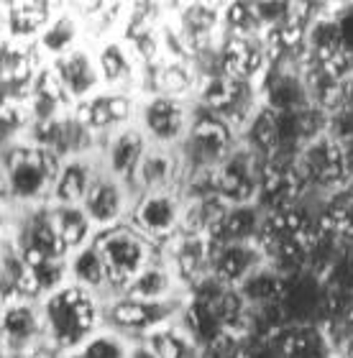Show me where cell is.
<instances>
[{
	"instance_id": "d6a6232c",
	"label": "cell",
	"mask_w": 353,
	"mask_h": 358,
	"mask_svg": "<svg viewBox=\"0 0 353 358\" xmlns=\"http://www.w3.org/2000/svg\"><path fill=\"white\" fill-rule=\"evenodd\" d=\"M46 59L36 44L6 38L0 44V83H34Z\"/></svg>"
},
{
	"instance_id": "30bf717a",
	"label": "cell",
	"mask_w": 353,
	"mask_h": 358,
	"mask_svg": "<svg viewBox=\"0 0 353 358\" xmlns=\"http://www.w3.org/2000/svg\"><path fill=\"white\" fill-rule=\"evenodd\" d=\"M182 189H164V192H136L128 225L136 228L143 238L154 246H161L182 231Z\"/></svg>"
},
{
	"instance_id": "bcb514c9",
	"label": "cell",
	"mask_w": 353,
	"mask_h": 358,
	"mask_svg": "<svg viewBox=\"0 0 353 358\" xmlns=\"http://www.w3.org/2000/svg\"><path fill=\"white\" fill-rule=\"evenodd\" d=\"M54 353L49 348H36V351H15L8 358H52Z\"/></svg>"
},
{
	"instance_id": "52a82bcc",
	"label": "cell",
	"mask_w": 353,
	"mask_h": 358,
	"mask_svg": "<svg viewBox=\"0 0 353 358\" xmlns=\"http://www.w3.org/2000/svg\"><path fill=\"white\" fill-rule=\"evenodd\" d=\"M8 238L21 254L26 266H38L49 262H67V251L62 246L57 225L52 217V205L13 210Z\"/></svg>"
},
{
	"instance_id": "f1b7e54d",
	"label": "cell",
	"mask_w": 353,
	"mask_h": 358,
	"mask_svg": "<svg viewBox=\"0 0 353 358\" xmlns=\"http://www.w3.org/2000/svg\"><path fill=\"white\" fill-rule=\"evenodd\" d=\"M72 108L75 105L69 103L67 92H64L62 83L54 75L52 64L46 62L44 67L38 69V75L34 77L29 100H26V113H29L31 118V126L34 123H46V120L57 118V115L72 110Z\"/></svg>"
},
{
	"instance_id": "7dc6e473",
	"label": "cell",
	"mask_w": 353,
	"mask_h": 358,
	"mask_svg": "<svg viewBox=\"0 0 353 358\" xmlns=\"http://www.w3.org/2000/svg\"><path fill=\"white\" fill-rule=\"evenodd\" d=\"M0 202L8 205V185H6V174H3V166H0Z\"/></svg>"
},
{
	"instance_id": "4dcf8cb0",
	"label": "cell",
	"mask_w": 353,
	"mask_h": 358,
	"mask_svg": "<svg viewBox=\"0 0 353 358\" xmlns=\"http://www.w3.org/2000/svg\"><path fill=\"white\" fill-rule=\"evenodd\" d=\"M185 205H182V231L195 233V236H208L218 228L220 217L228 210V205L218 197L215 189H203V192H182Z\"/></svg>"
},
{
	"instance_id": "f35d334b",
	"label": "cell",
	"mask_w": 353,
	"mask_h": 358,
	"mask_svg": "<svg viewBox=\"0 0 353 358\" xmlns=\"http://www.w3.org/2000/svg\"><path fill=\"white\" fill-rule=\"evenodd\" d=\"M287 287V276H282L277 268H271L269 264H264L248 276L246 282L240 284L238 292L240 297L246 299L248 307H269L282 302Z\"/></svg>"
},
{
	"instance_id": "9a60e30c",
	"label": "cell",
	"mask_w": 353,
	"mask_h": 358,
	"mask_svg": "<svg viewBox=\"0 0 353 358\" xmlns=\"http://www.w3.org/2000/svg\"><path fill=\"white\" fill-rule=\"evenodd\" d=\"M138 97L128 92H113V90H100L92 97L75 105L77 118L98 136L100 141L106 136L115 134L118 128L131 126L136 120Z\"/></svg>"
},
{
	"instance_id": "5b68a950",
	"label": "cell",
	"mask_w": 353,
	"mask_h": 358,
	"mask_svg": "<svg viewBox=\"0 0 353 358\" xmlns=\"http://www.w3.org/2000/svg\"><path fill=\"white\" fill-rule=\"evenodd\" d=\"M92 246L98 248V254L103 256V264H106L110 297L123 294V289L138 276V271L159 256V246H154L149 238H143L141 233L128 223L98 231L92 238Z\"/></svg>"
},
{
	"instance_id": "8fae6325",
	"label": "cell",
	"mask_w": 353,
	"mask_h": 358,
	"mask_svg": "<svg viewBox=\"0 0 353 358\" xmlns=\"http://www.w3.org/2000/svg\"><path fill=\"white\" fill-rule=\"evenodd\" d=\"M29 141L38 143L59 162L75 157H92L100 151V138L77 118L75 108L46 123H34L29 131Z\"/></svg>"
},
{
	"instance_id": "603a6c76",
	"label": "cell",
	"mask_w": 353,
	"mask_h": 358,
	"mask_svg": "<svg viewBox=\"0 0 353 358\" xmlns=\"http://www.w3.org/2000/svg\"><path fill=\"white\" fill-rule=\"evenodd\" d=\"M185 166L180 151L172 146H149L134 179V192H164L182 189Z\"/></svg>"
},
{
	"instance_id": "7bdbcfd3",
	"label": "cell",
	"mask_w": 353,
	"mask_h": 358,
	"mask_svg": "<svg viewBox=\"0 0 353 358\" xmlns=\"http://www.w3.org/2000/svg\"><path fill=\"white\" fill-rule=\"evenodd\" d=\"M29 131H31V118L29 113H26V105L0 110V154H6L8 149H13L21 141H26Z\"/></svg>"
},
{
	"instance_id": "7a4b0ae2",
	"label": "cell",
	"mask_w": 353,
	"mask_h": 358,
	"mask_svg": "<svg viewBox=\"0 0 353 358\" xmlns=\"http://www.w3.org/2000/svg\"><path fill=\"white\" fill-rule=\"evenodd\" d=\"M59 164L62 162L54 154L29 138L0 154V166L8 185V205L13 210L49 205Z\"/></svg>"
},
{
	"instance_id": "74e56055",
	"label": "cell",
	"mask_w": 353,
	"mask_h": 358,
	"mask_svg": "<svg viewBox=\"0 0 353 358\" xmlns=\"http://www.w3.org/2000/svg\"><path fill=\"white\" fill-rule=\"evenodd\" d=\"M323 231L340 241H353V182L320 197Z\"/></svg>"
},
{
	"instance_id": "6da1fadb",
	"label": "cell",
	"mask_w": 353,
	"mask_h": 358,
	"mask_svg": "<svg viewBox=\"0 0 353 358\" xmlns=\"http://www.w3.org/2000/svg\"><path fill=\"white\" fill-rule=\"evenodd\" d=\"M106 299L64 282L41 299L46 328V348L52 353H75L95 330L103 328Z\"/></svg>"
},
{
	"instance_id": "8d00e7d4",
	"label": "cell",
	"mask_w": 353,
	"mask_h": 358,
	"mask_svg": "<svg viewBox=\"0 0 353 358\" xmlns=\"http://www.w3.org/2000/svg\"><path fill=\"white\" fill-rule=\"evenodd\" d=\"M143 343L159 358H203V345L197 343L195 336L180 320L157 328L143 338Z\"/></svg>"
},
{
	"instance_id": "681fc988",
	"label": "cell",
	"mask_w": 353,
	"mask_h": 358,
	"mask_svg": "<svg viewBox=\"0 0 353 358\" xmlns=\"http://www.w3.org/2000/svg\"><path fill=\"white\" fill-rule=\"evenodd\" d=\"M52 358H77L75 353H54Z\"/></svg>"
},
{
	"instance_id": "7402d4cb",
	"label": "cell",
	"mask_w": 353,
	"mask_h": 358,
	"mask_svg": "<svg viewBox=\"0 0 353 358\" xmlns=\"http://www.w3.org/2000/svg\"><path fill=\"white\" fill-rule=\"evenodd\" d=\"M325 302V282L310 268L300 271L287 279L284 294H282V313H284L287 325L297 322H320Z\"/></svg>"
},
{
	"instance_id": "ee69618b",
	"label": "cell",
	"mask_w": 353,
	"mask_h": 358,
	"mask_svg": "<svg viewBox=\"0 0 353 358\" xmlns=\"http://www.w3.org/2000/svg\"><path fill=\"white\" fill-rule=\"evenodd\" d=\"M10 220H13V208L0 202V238H6L10 231Z\"/></svg>"
},
{
	"instance_id": "ac0fdd59",
	"label": "cell",
	"mask_w": 353,
	"mask_h": 358,
	"mask_svg": "<svg viewBox=\"0 0 353 358\" xmlns=\"http://www.w3.org/2000/svg\"><path fill=\"white\" fill-rule=\"evenodd\" d=\"M134 197V187H128L126 182H120L110 174L100 172V177L95 179V185L90 187V192L85 197L82 210L87 213V217L98 231H106L113 225L128 223Z\"/></svg>"
},
{
	"instance_id": "836d02e7",
	"label": "cell",
	"mask_w": 353,
	"mask_h": 358,
	"mask_svg": "<svg viewBox=\"0 0 353 358\" xmlns=\"http://www.w3.org/2000/svg\"><path fill=\"white\" fill-rule=\"evenodd\" d=\"M72 8H75L80 21H82L85 38H87L90 46L118 36L123 18H126V6L123 3H77Z\"/></svg>"
},
{
	"instance_id": "f6af8a7d",
	"label": "cell",
	"mask_w": 353,
	"mask_h": 358,
	"mask_svg": "<svg viewBox=\"0 0 353 358\" xmlns=\"http://www.w3.org/2000/svg\"><path fill=\"white\" fill-rule=\"evenodd\" d=\"M128 358H159V356L151 351L143 341H134V343H131V351H128Z\"/></svg>"
},
{
	"instance_id": "9c48e42d",
	"label": "cell",
	"mask_w": 353,
	"mask_h": 358,
	"mask_svg": "<svg viewBox=\"0 0 353 358\" xmlns=\"http://www.w3.org/2000/svg\"><path fill=\"white\" fill-rule=\"evenodd\" d=\"M195 105L220 115L240 134L261 108V97H259V87L251 83L231 80L226 75H208L200 80Z\"/></svg>"
},
{
	"instance_id": "1f68e13d",
	"label": "cell",
	"mask_w": 353,
	"mask_h": 358,
	"mask_svg": "<svg viewBox=\"0 0 353 358\" xmlns=\"http://www.w3.org/2000/svg\"><path fill=\"white\" fill-rule=\"evenodd\" d=\"M261 223L264 210L256 202H251V205H228L218 228L210 236L212 246H220V243H251L261 231Z\"/></svg>"
},
{
	"instance_id": "ab89813d",
	"label": "cell",
	"mask_w": 353,
	"mask_h": 358,
	"mask_svg": "<svg viewBox=\"0 0 353 358\" xmlns=\"http://www.w3.org/2000/svg\"><path fill=\"white\" fill-rule=\"evenodd\" d=\"M26 289H29V266L15 251L10 238H6L0 251V299L8 302L15 297H26Z\"/></svg>"
},
{
	"instance_id": "484cf974",
	"label": "cell",
	"mask_w": 353,
	"mask_h": 358,
	"mask_svg": "<svg viewBox=\"0 0 353 358\" xmlns=\"http://www.w3.org/2000/svg\"><path fill=\"white\" fill-rule=\"evenodd\" d=\"M100 172H103V166H100L98 154L62 162L57 179H54L52 205H82Z\"/></svg>"
},
{
	"instance_id": "d6986e66",
	"label": "cell",
	"mask_w": 353,
	"mask_h": 358,
	"mask_svg": "<svg viewBox=\"0 0 353 358\" xmlns=\"http://www.w3.org/2000/svg\"><path fill=\"white\" fill-rule=\"evenodd\" d=\"M269 67V49L264 36L240 38L223 36L218 46V75H226L231 80L259 85Z\"/></svg>"
},
{
	"instance_id": "4fadbf2b",
	"label": "cell",
	"mask_w": 353,
	"mask_h": 358,
	"mask_svg": "<svg viewBox=\"0 0 353 358\" xmlns=\"http://www.w3.org/2000/svg\"><path fill=\"white\" fill-rule=\"evenodd\" d=\"M0 343L6 345L8 353L46 348L41 299H8L3 305V315H0Z\"/></svg>"
},
{
	"instance_id": "277c9868",
	"label": "cell",
	"mask_w": 353,
	"mask_h": 358,
	"mask_svg": "<svg viewBox=\"0 0 353 358\" xmlns=\"http://www.w3.org/2000/svg\"><path fill=\"white\" fill-rule=\"evenodd\" d=\"M297 172L310 194H331L353 182V157L336 131H325L297 154Z\"/></svg>"
},
{
	"instance_id": "c3c4849f",
	"label": "cell",
	"mask_w": 353,
	"mask_h": 358,
	"mask_svg": "<svg viewBox=\"0 0 353 358\" xmlns=\"http://www.w3.org/2000/svg\"><path fill=\"white\" fill-rule=\"evenodd\" d=\"M8 38V34H6V13H3V6H0V44Z\"/></svg>"
},
{
	"instance_id": "ba28073f",
	"label": "cell",
	"mask_w": 353,
	"mask_h": 358,
	"mask_svg": "<svg viewBox=\"0 0 353 358\" xmlns=\"http://www.w3.org/2000/svg\"><path fill=\"white\" fill-rule=\"evenodd\" d=\"M195 103L192 100H177L166 95H141L136 108V126L141 128L151 146H172L177 149L182 138L187 136L192 123Z\"/></svg>"
},
{
	"instance_id": "f907efd6",
	"label": "cell",
	"mask_w": 353,
	"mask_h": 358,
	"mask_svg": "<svg viewBox=\"0 0 353 358\" xmlns=\"http://www.w3.org/2000/svg\"><path fill=\"white\" fill-rule=\"evenodd\" d=\"M8 356H10V353H8V348L3 343H0V358H8Z\"/></svg>"
},
{
	"instance_id": "83f0119b",
	"label": "cell",
	"mask_w": 353,
	"mask_h": 358,
	"mask_svg": "<svg viewBox=\"0 0 353 358\" xmlns=\"http://www.w3.org/2000/svg\"><path fill=\"white\" fill-rule=\"evenodd\" d=\"M82 44H87V38H85L82 21H80V15L72 6H59V10L54 13V18L36 41L38 52L46 62L59 59V57L75 52L77 46Z\"/></svg>"
},
{
	"instance_id": "60d3db41",
	"label": "cell",
	"mask_w": 353,
	"mask_h": 358,
	"mask_svg": "<svg viewBox=\"0 0 353 358\" xmlns=\"http://www.w3.org/2000/svg\"><path fill=\"white\" fill-rule=\"evenodd\" d=\"M266 34V26L259 18L256 3H228L223 6V36L256 38Z\"/></svg>"
},
{
	"instance_id": "f546056e",
	"label": "cell",
	"mask_w": 353,
	"mask_h": 358,
	"mask_svg": "<svg viewBox=\"0 0 353 358\" xmlns=\"http://www.w3.org/2000/svg\"><path fill=\"white\" fill-rule=\"evenodd\" d=\"M123 294H126V297H134V299L161 302V299L185 297L187 292L182 289V284L177 282V276L172 274V268L166 266L164 259L157 256L154 262H149L141 271H138V276L123 289Z\"/></svg>"
},
{
	"instance_id": "7c38bea8",
	"label": "cell",
	"mask_w": 353,
	"mask_h": 358,
	"mask_svg": "<svg viewBox=\"0 0 353 358\" xmlns=\"http://www.w3.org/2000/svg\"><path fill=\"white\" fill-rule=\"evenodd\" d=\"M264 159L238 143L233 154L212 172V189L226 205H251L259 200Z\"/></svg>"
},
{
	"instance_id": "4316f807",
	"label": "cell",
	"mask_w": 353,
	"mask_h": 358,
	"mask_svg": "<svg viewBox=\"0 0 353 358\" xmlns=\"http://www.w3.org/2000/svg\"><path fill=\"white\" fill-rule=\"evenodd\" d=\"M59 10V3H49V0H26V3H6L3 13H6V34L13 41L23 44H36L38 36L44 34L54 13Z\"/></svg>"
},
{
	"instance_id": "8992f818",
	"label": "cell",
	"mask_w": 353,
	"mask_h": 358,
	"mask_svg": "<svg viewBox=\"0 0 353 358\" xmlns=\"http://www.w3.org/2000/svg\"><path fill=\"white\" fill-rule=\"evenodd\" d=\"M185 297L161 299V302H149V299H134L126 294H115L103 302V328H110L128 341H143L161 325L180 320Z\"/></svg>"
},
{
	"instance_id": "816d5d0a",
	"label": "cell",
	"mask_w": 353,
	"mask_h": 358,
	"mask_svg": "<svg viewBox=\"0 0 353 358\" xmlns=\"http://www.w3.org/2000/svg\"><path fill=\"white\" fill-rule=\"evenodd\" d=\"M3 305H6V302H3V299H0V315H3Z\"/></svg>"
},
{
	"instance_id": "d590c367",
	"label": "cell",
	"mask_w": 353,
	"mask_h": 358,
	"mask_svg": "<svg viewBox=\"0 0 353 358\" xmlns=\"http://www.w3.org/2000/svg\"><path fill=\"white\" fill-rule=\"evenodd\" d=\"M52 217L67 256L85 246H90L95 233H98V228L92 225V220L82 210V205H52Z\"/></svg>"
},
{
	"instance_id": "3957f363",
	"label": "cell",
	"mask_w": 353,
	"mask_h": 358,
	"mask_svg": "<svg viewBox=\"0 0 353 358\" xmlns=\"http://www.w3.org/2000/svg\"><path fill=\"white\" fill-rule=\"evenodd\" d=\"M238 143L240 134L228 120L195 105L187 136L177 146L182 157V166H185V179L215 172L228 159V154H233Z\"/></svg>"
},
{
	"instance_id": "e0dca14e",
	"label": "cell",
	"mask_w": 353,
	"mask_h": 358,
	"mask_svg": "<svg viewBox=\"0 0 353 358\" xmlns=\"http://www.w3.org/2000/svg\"><path fill=\"white\" fill-rule=\"evenodd\" d=\"M149 146L151 143L146 141V136L141 134V128L136 123L123 126L100 141V166L106 174L126 182L128 187H134L136 172H138Z\"/></svg>"
},
{
	"instance_id": "ffe728a7",
	"label": "cell",
	"mask_w": 353,
	"mask_h": 358,
	"mask_svg": "<svg viewBox=\"0 0 353 358\" xmlns=\"http://www.w3.org/2000/svg\"><path fill=\"white\" fill-rule=\"evenodd\" d=\"M200 72L192 59L180 57H161L151 67L143 69L141 95H166L177 100H192L195 103L197 87H200Z\"/></svg>"
},
{
	"instance_id": "2e32d148",
	"label": "cell",
	"mask_w": 353,
	"mask_h": 358,
	"mask_svg": "<svg viewBox=\"0 0 353 358\" xmlns=\"http://www.w3.org/2000/svg\"><path fill=\"white\" fill-rule=\"evenodd\" d=\"M92 49H95V59H98L103 90L128 92V95L141 97L143 67L123 38H106V41L95 44Z\"/></svg>"
},
{
	"instance_id": "44dd1931",
	"label": "cell",
	"mask_w": 353,
	"mask_h": 358,
	"mask_svg": "<svg viewBox=\"0 0 353 358\" xmlns=\"http://www.w3.org/2000/svg\"><path fill=\"white\" fill-rule=\"evenodd\" d=\"M49 64H52L54 75L62 83L72 105L82 103V100H87V97H92L95 92L103 90L95 49L90 44L77 46L75 52L64 54V57L49 62Z\"/></svg>"
},
{
	"instance_id": "e575fe53",
	"label": "cell",
	"mask_w": 353,
	"mask_h": 358,
	"mask_svg": "<svg viewBox=\"0 0 353 358\" xmlns=\"http://www.w3.org/2000/svg\"><path fill=\"white\" fill-rule=\"evenodd\" d=\"M67 282L77 284V287H82V289L92 292L103 299L110 297L106 264L92 243L67 256Z\"/></svg>"
},
{
	"instance_id": "b9f144b4",
	"label": "cell",
	"mask_w": 353,
	"mask_h": 358,
	"mask_svg": "<svg viewBox=\"0 0 353 358\" xmlns=\"http://www.w3.org/2000/svg\"><path fill=\"white\" fill-rule=\"evenodd\" d=\"M131 343L126 336H120L110 328L95 330L87 341L75 351L77 358H128Z\"/></svg>"
},
{
	"instance_id": "5bb4252c",
	"label": "cell",
	"mask_w": 353,
	"mask_h": 358,
	"mask_svg": "<svg viewBox=\"0 0 353 358\" xmlns=\"http://www.w3.org/2000/svg\"><path fill=\"white\" fill-rule=\"evenodd\" d=\"M159 256L172 268L182 289L189 292L197 282L210 276V259H212V241L208 236L180 231L174 238L159 246Z\"/></svg>"
},
{
	"instance_id": "d4e9b609",
	"label": "cell",
	"mask_w": 353,
	"mask_h": 358,
	"mask_svg": "<svg viewBox=\"0 0 353 358\" xmlns=\"http://www.w3.org/2000/svg\"><path fill=\"white\" fill-rule=\"evenodd\" d=\"M264 264L266 262H264V254L261 248L256 246V241H251V243H220V246H212L210 276L226 287L238 289L240 284Z\"/></svg>"
},
{
	"instance_id": "cb8c5ba5",
	"label": "cell",
	"mask_w": 353,
	"mask_h": 358,
	"mask_svg": "<svg viewBox=\"0 0 353 358\" xmlns=\"http://www.w3.org/2000/svg\"><path fill=\"white\" fill-rule=\"evenodd\" d=\"M271 348L279 358H336V345L323 322L287 325L274 336Z\"/></svg>"
}]
</instances>
